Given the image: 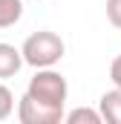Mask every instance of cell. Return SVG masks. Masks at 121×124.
<instances>
[{"label":"cell","mask_w":121,"mask_h":124,"mask_svg":"<svg viewBox=\"0 0 121 124\" xmlns=\"http://www.w3.org/2000/svg\"><path fill=\"white\" fill-rule=\"evenodd\" d=\"M98 113H101V121L107 124H121V90H110L98 98Z\"/></svg>","instance_id":"4"},{"label":"cell","mask_w":121,"mask_h":124,"mask_svg":"<svg viewBox=\"0 0 121 124\" xmlns=\"http://www.w3.org/2000/svg\"><path fill=\"white\" fill-rule=\"evenodd\" d=\"M35 3H38V0H35Z\"/></svg>","instance_id":"11"},{"label":"cell","mask_w":121,"mask_h":124,"mask_svg":"<svg viewBox=\"0 0 121 124\" xmlns=\"http://www.w3.org/2000/svg\"><path fill=\"white\" fill-rule=\"evenodd\" d=\"M20 15H23V0H0V29L15 26Z\"/></svg>","instance_id":"6"},{"label":"cell","mask_w":121,"mask_h":124,"mask_svg":"<svg viewBox=\"0 0 121 124\" xmlns=\"http://www.w3.org/2000/svg\"><path fill=\"white\" fill-rule=\"evenodd\" d=\"M12 113H15V95L6 84H0V121H6Z\"/></svg>","instance_id":"8"},{"label":"cell","mask_w":121,"mask_h":124,"mask_svg":"<svg viewBox=\"0 0 121 124\" xmlns=\"http://www.w3.org/2000/svg\"><path fill=\"white\" fill-rule=\"evenodd\" d=\"M66 124H101V113L98 110H90V107H78L72 113L63 116Z\"/></svg>","instance_id":"7"},{"label":"cell","mask_w":121,"mask_h":124,"mask_svg":"<svg viewBox=\"0 0 121 124\" xmlns=\"http://www.w3.org/2000/svg\"><path fill=\"white\" fill-rule=\"evenodd\" d=\"M66 93H69L66 78L58 69H52V66H40L29 78V87H26V95L38 98V101H46L52 107H63L66 104Z\"/></svg>","instance_id":"2"},{"label":"cell","mask_w":121,"mask_h":124,"mask_svg":"<svg viewBox=\"0 0 121 124\" xmlns=\"http://www.w3.org/2000/svg\"><path fill=\"white\" fill-rule=\"evenodd\" d=\"M17 118H20V124H60L63 107H52L46 101H38L23 93V98L17 101Z\"/></svg>","instance_id":"3"},{"label":"cell","mask_w":121,"mask_h":124,"mask_svg":"<svg viewBox=\"0 0 121 124\" xmlns=\"http://www.w3.org/2000/svg\"><path fill=\"white\" fill-rule=\"evenodd\" d=\"M63 52H66V46H63L60 35H55V32H49V29H40V32H35V35H29L23 40V46H20L23 63H29L35 69L55 66L63 58Z\"/></svg>","instance_id":"1"},{"label":"cell","mask_w":121,"mask_h":124,"mask_svg":"<svg viewBox=\"0 0 121 124\" xmlns=\"http://www.w3.org/2000/svg\"><path fill=\"white\" fill-rule=\"evenodd\" d=\"M110 81L121 90V55H115V58H113V63H110Z\"/></svg>","instance_id":"10"},{"label":"cell","mask_w":121,"mask_h":124,"mask_svg":"<svg viewBox=\"0 0 121 124\" xmlns=\"http://www.w3.org/2000/svg\"><path fill=\"white\" fill-rule=\"evenodd\" d=\"M107 20L121 29V0H107Z\"/></svg>","instance_id":"9"},{"label":"cell","mask_w":121,"mask_h":124,"mask_svg":"<svg viewBox=\"0 0 121 124\" xmlns=\"http://www.w3.org/2000/svg\"><path fill=\"white\" fill-rule=\"evenodd\" d=\"M23 66V55L12 43H0V78H15Z\"/></svg>","instance_id":"5"}]
</instances>
